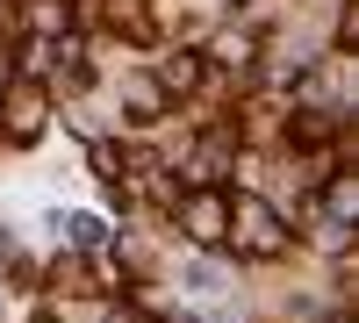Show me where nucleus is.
Returning a JSON list of instances; mask_svg holds the SVG:
<instances>
[{
  "instance_id": "f257e3e1",
  "label": "nucleus",
  "mask_w": 359,
  "mask_h": 323,
  "mask_svg": "<svg viewBox=\"0 0 359 323\" xmlns=\"http://www.w3.org/2000/svg\"><path fill=\"white\" fill-rule=\"evenodd\" d=\"M230 230H237V245L259 252V259H280V252H287V230H280V216L266 209L259 194H237V201H230Z\"/></svg>"
},
{
  "instance_id": "f03ea898",
  "label": "nucleus",
  "mask_w": 359,
  "mask_h": 323,
  "mask_svg": "<svg viewBox=\"0 0 359 323\" xmlns=\"http://www.w3.org/2000/svg\"><path fill=\"white\" fill-rule=\"evenodd\" d=\"M180 216H187V238H194V245H223V238H230V194H216V187H208V194H187V209H180Z\"/></svg>"
},
{
  "instance_id": "20e7f679",
  "label": "nucleus",
  "mask_w": 359,
  "mask_h": 323,
  "mask_svg": "<svg viewBox=\"0 0 359 323\" xmlns=\"http://www.w3.org/2000/svg\"><path fill=\"white\" fill-rule=\"evenodd\" d=\"M108 22L123 29L130 43H144V36H151V15H144V0H108Z\"/></svg>"
},
{
  "instance_id": "7ed1b4c3",
  "label": "nucleus",
  "mask_w": 359,
  "mask_h": 323,
  "mask_svg": "<svg viewBox=\"0 0 359 323\" xmlns=\"http://www.w3.org/2000/svg\"><path fill=\"white\" fill-rule=\"evenodd\" d=\"M123 101L137 108V115H130V123H158V115H165V86H158V79H144V72H137V79L123 86Z\"/></svg>"
}]
</instances>
